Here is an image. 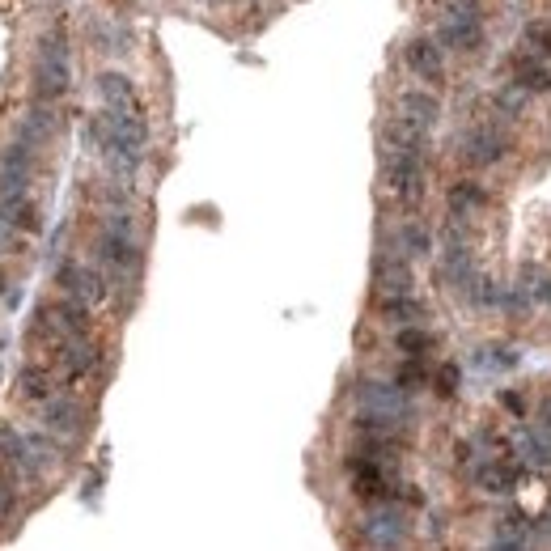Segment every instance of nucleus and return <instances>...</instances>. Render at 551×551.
Masks as SVG:
<instances>
[{
	"label": "nucleus",
	"instance_id": "34",
	"mask_svg": "<svg viewBox=\"0 0 551 551\" xmlns=\"http://www.w3.org/2000/svg\"><path fill=\"white\" fill-rule=\"evenodd\" d=\"M0 289H5V280H0Z\"/></svg>",
	"mask_w": 551,
	"mask_h": 551
},
{
	"label": "nucleus",
	"instance_id": "7",
	"mask_svg": "<svg viewBox=\"0 0 551 551\" xmlns=\"http://www.w3.org/2000/svg\"><path fill=\"white\" fill-rule=\"evenodd\" d=\"M403 60L420 81H429V85L446 81V56H441V43L429 39V34H416V39L403 47Z\"/></svg>",
	"mask_w": 551,
	"mask_h": 551
},
{
	"label": "nucleus",
	"instance_id": "3",
	"mask_svg": "<svg viewBox=\"0 0 551 551\" xmlns=\"http://www.w3.org/2000/svg\"><path fill=\"white\" fill-rule=\"evenodd\" d=\"M488 30H484V13H479V0H462V5H450L446 17H441L437 43L458 51V56H475L484 47Z\"/></svg>",
	"mask_w": 551,
	"mask_h": 551
},
{
	"label": "nucleus",
	"instance_id": "15",
	"mask_svg": "<svg viewBox=\"0 0 551 551\" xmlns=\"http://www.w3.org/2000/svg\"><path fill=\"white\" fill-rule=\"evenodd\" d=\"M0 462L13 471V475H39V462H34V450H30V437L0 424Z\"/></svg>",
	"mask_w": 551,
	"mask_h": 551
},
{
	"label": "nucleus",
	"instance_id": "33",
	"mask_svg": "<svg viewBox=\"0 0 551 551\" xmlns=\"http://www.w3.org/2000/svg\"><path fill=\"white\" fill-rule=\"evenodd\" d=\"M539 297H543V301H547V306H551V280H547V284H543V289H539Z\"/></svg>",
	"mask_w": 551,
	"mask_h": 551
},
{
	"label": "nucleus",
	"instance_id": "17",
	"mask_svg": "<svg viewBox=\"0 0 551 551\" xmlns=\"http://www.w3.org/2000/svg\"><path fill=\"white\" fill-rule=\"evenodd\" d=\"M56 111L51 106H34V111L22 115V123H17V145H26V149H39L43 140H51V132H56Z\"/></svg>",
	"mask_w": 551,
	"mask_h": 551
},
{
	"label": "nucleus",
	"instance_id": "22",
	"mask_svg": "<svg viewBox=\"0 0 551 551\" xmlns=\"http://www.w3.org/2000/svg\"><path fill=\"white\" fill-rule=\"evenodd\" d=\"M518 475H522V467H518V462H484V467H479L475 471V484L479 488H484L488 496H505L513 484H518Z\"/></svg>",
	"mask_w": 551,
	"mask_h": 551
},
{
	"label": "nucleus",
	"instance_id": "20",
	"mask_svg": "<svg viewBox=\"0 0 551 551\" xmlns=\"http://www.w3.org/2000/svg\"><path fill=\"white\" fill-rule=\"evenodd\" d=\"M378 314L395 327H416L429 310H424V301L416 293H407V297H378Z\"/></svg>",
	"mask_w": 551,
	"mask_h": 551
},
{
	"label": "nucleus",
	"instance_id": "2",
	"mask_svg": "<svg viewBox=\"0 0 551 551\" xmlns=\"http://www.w3.org/2000/svg\"><path fill=\"white\" fill-rule=\"evenodd\" d=\"M382 187L395 195L399 204L416 208L424 200V191H429V170H424V157L382 149Z\"/></svg>",
	"mask_w": 551,
	"mask_h": 551
},
{
	"label": "nucleus",
	"instance_id": "26",
	"mask_svg": "<svg viewBox=\"0 0 551 551\" xmlns=\"http://www.w3.org/2000/svg\"><path fill=\"white\" fill-rule=\"evenodd\" d=\"M522 458L530 462V467H547L551 462V446H547V437H539V433H522Z\"/></svg>",
	"mask_w": 551,
	"mask_h": 551
},
{
	"label": "nucleus",
	"instance_id": "31",
	"mask_svg": "<svg viewBox=\"0 0 551 551\" xmlns=\"http://www.w3.org/2000/svg\"><path fill=\"white\" fill-rule=\"evenodd\" d=\"M505 407H509V412H513V416H522V412H526V403H522L518 395H513V390H509V395H505Z\"/></svg>",
	"mask_w": 551,
	"mask_h": 551
},
{
	"label": "nucleus",
	"instance_id": "32",
	"mask_svg": "<svg viewBox=\"0 0 551 551\" xmlns=\"http://www.w3.org/2000/svg\"><path fill=\"white\" fill-rule=\"evenodd\" d=\"M492 551H526V547H522V543H518V539H501V543H496V547H492Z\"/></svg>",
	"mask_w": 551,
	"mask_h": 551
},
{
	"label": "nucleus",
	"instance_id": "21",
	"mask_svg": "<svg viewBox=\"0 0 551 551\" xmlns=\"http://www.w3.org/2000/svg\"><path fill=\"white\" fill-rule=\"evenodd\" d=\"M446 204H450V217L454 221H467L471 212H479L488 204V191L479 187L475 179H458L454 187H450V195H446Z\"/></svg>",
	"mask_w": 551,
	"mask_h": 551
},
{
	"label": "nucleus",
	"instance_id": "16",
	"mask_svg": "<svg viewBox=\"0 0 551 551\" xmlns=\"http://www.w3.org/2000/svg\"><path fill=\"white\" fill-rule=\"evenodd\" d=\"M399 115L407 123H416V128L433 132L437 123H441V98L429 94V90H403L399 94Z\"/></svg>",
	"mask_w": 551,
	"mask_h": 551
},
{
	"label": "nucleus",
	"instance_id": "18",
	"mask_svg": "<svg viewBox=\"0 0 551 551\" xmlns=\"http://www.w3.org/2000/svg\"><path fill=\"white\" fill-rule=\"evenodd\" d=\"M513 81H518L530 98L551 94V68L539 56H513Z\"/></svg>",
	"mask_w": 551,
	"mask_h": 551
},
{
	"label": "nucleus",
	"instance_id": "1",
	"mask_svg": "<svg viewBox=\"0 0 551 551\" xmlns=\"http://www.w3.org/2000/svg\"><path fill=\"white\" fill-rule=\"evenodd\" d=\"M73 90V60H68V39L51 30L39 39V64H34V94L39 102H56Z\"/></svg>",
	"mask_w": 551,
	"mask_h": 551
},
{
	"label": "nucleus",
	"instance_id": "30",
	"mask_svg": "<svg viewBox=\"0 0 551 551\" xmlns=\"http://www.w3.org/2000/svg\"><path fill=\"white\" fill-rule=\"evenodd\" d=\"M9 509H13V484L9 479H0V518H5Z\"/></svg>",
	"mask_w": 551,
	"mask_h": 551
},
{
	"label": "nucleus",
	"instance_id": "19",
	"mask_svg": "<svg viewBox=\"0 0 551 551\" xmlns=\"http://www.w3.org/2000/svg\"><path fill=\"white\" fill-rule=\"evenodd\" d=\"M17 395H22L26 403H47V399H56V386H51V373L47 365H22L17 369Z\"/></svg>",
	"mask_w": 551,
	"mask_h": 551
},
{
	"label": "nucleus",
	"instance_id": "27",
	"mask_svg": "<svg viewBox=\"0 0 551 551\" xmlns=\"http://www.w3.org/2000/svg\"><path fill=\"white\" fill-rule=\"evenodd\" d=\"M390 382H395V386H403L407 395H412L416 386H424V382H429V369H424L420 361H403V365H399V373H395V378H390Z\"/></svg>",
	"mask_w": 551,
	"mask_h": 551
},
{
	"label": "nucleus",
	"instance_id": "29",
	"mask_svg": "<svg viewBox=\"0 0 551 551\" xmlns=\"http://www.w3.org/2000/svg\"><path fill=\"white\" fill-rule=\"evenodd\" d=\"M526 39L535 43V47H543V56H551V26H530Z\"/></svg>",
	"mask_w": 551,
	"mask_h": 551
},
{
	"label": "nucleus",
	"instance_id": "24",
	"mask_svg": "<svg viewBox=\"0 0 551 551\" xmlns=\"http://www.w3.org/2000/svg\"><path fill=\"white\" fill-rule=\"evenodd\" d=\"M433 344H437V335H433L429 327H399V331H395V348L403 352L407 361H420V357H429V352H433Z\"/></svg>",
	"mask_w": 551,
	"mask_h": 551
},
{
	"label": "nucleus",
	"instance_id": "9",
	"mask_svg": "<svg viewBox=\"0 0 551 551\" xmlns=\"http://www.w3.org/2000/svg\"><path fill=\"white\" fill-rule=\"evenodd\" d=\"M30 170H34V149L26 145H13L5 149V157H0V200H9V195H26L30 187Z\"/></svg>",
	"mask_w": 551,
	"mask_h": 551
},
{
	"label": "nucleus",
	"instance_id": "6",
	"mask_svg": "<svg viewBox=\"0 0 551 551\" xmlns=\"http://www.w3.org/2000/svg\"><path fill=\"white\" fill-rule=\"evenodd\" d=\"M56 284H60V293L68 301H81V306H102L106 297H111V284H106V276L98 268H85V263L77 259H68L56 268Z\"/></svg>",
	"mask_w": 551,
	"mask_h": 551
},
{
	"label": "nucleus",
	"instance_id": "23",
	"mask_svg": "<svg viewBox=\"0 0 551 551\" xmlns=\"http://www.w3.org/2000/svg\"><path fill=\"white\" fill-rule=\"evenodd\" d=\"M395 242H399L403 259H429L433 255V234H429V225L424 221H403Z\"/></svg>",
	"mask_w": 551,
	"mask_h": 551
},
{
	"label": "nucleus",
	"instance_id": "10",
	"mask_svg": "<svg viewBox=\"0 0 551 551\" xmlns=\"http://www.w3.org/2000/svg\"><path fill=\"white\" fill-rule=\"evenodd\" d=\"M403 513H395L390 505H378L369 513V518L361 522V535H365V543H373V547H382V551H395L399 543H403Z\"/></svg>",
	"mask_w": 551,
	"mask_h": 551
},
{
	"label": "nucleus",
	"instance_id": "4",
	"mask_svg": "<svg viewBox=\"0 0 551 551\" xmlns=\"http://www.w3.org/2000/svg\"><path fill=\"white\" fill-rule=\"evenodd\" d=\"M357 403H361V412L382 416L390 424H403V429L412 424V395L395 382H378V378L357 382Z\"/></svg>",
	"mask_w": 551,
	"mask_h": 551
},
{
	"label": "nucleus",
	"instance_id": "5",
	"mask_svg": "<svg viewBox=\"0 0 551 551\" xmlns=\"http://www.w3.org/2000/svg\"><path fill=\"white\" fill-rule=\"evenodd\" d=\"M458 153H462V162L475 166V170L501 166L513 153V140H509V132L501 128V123H475V128L458 140Z\"/></svg>",
	"mask_w": 551,
	"mask_h": 551
},
{
	"label": "nucleus",
	"instance_id": "25",
	"mask_svg": "<svg viewBox=\"0 0 551 551\" xmlns=\"http://www.w3.org/2000/svg\"><path fill=\"white\" fill-rule=\"evenodd\" d=\"M492 106H496V115H505V119H522V115H530V94L518 81H505L501 90L492 94Z\"/></svg>",
	"mask_w": 551,
	"mask_h": 551
},
{
	"label": "nucleus",
	"instance_id": "28",
	"mask_svg": "<svg viewBox=\"0 0 551 551\" xmlns=\"http://www.w3.org/2000/svg\"><path fill=\"white\" fill-rule=\"evenodd\" d=\"M458 378H462V369H458V365H441V369H437V378H433L437 395H441V399H450L454 390H458Z\"/></svg>",
	"mask_w": 551,
	"mask_h": 551
},
{
	"label": "nucleus",
	"instance_id": "13",
	"mask_svg": "<svg viewBox=\"0 0 551 551\" xmlns=\"http://www.w3.org/2000/svg\"><path fill=\"white\" fill-rule=\"evenodd\" d=\"M56 357H60L64 378L68 382H81V378H90V373L102 365V348L94 340H68V344L56 348Z\"/></svg>",
	"mask_w": 551,
	"mask_h": 551
},
{
	"label": "nucleus",
	"instance_id": "14",
	"mask_svg": "<svg viewBox=\"0 0 551 551\" xmlns=\"http://www.w3.org/2000/svg\"><path fill=\"white\" fill-rule=\"evenodd\" d=\"M43 433L51 437H81V403L77 399H68V395H56V399H47L43 403Z\"/></svg>",
	"mask_w": 551,
	"mask_h": 551
},
{
	"label": "nucleus",
	"instance_id": "12",
	"mask_svg": "<svg viewBox=\"0 0 551 551\" xmlns=\"http://www.w3.org/2000/svg\"><path fill=\"white\" fill-rule=\"evenodd\" d=\"M98 98H102V106L111 115H140V111H145L140 98H136L132 77H123V73H102L98 77Z\"/></svg>",
	"mask_w": 551,
	"mask_h": 551
},
{
	"label": "nucleus",
	"instance_id": "11",
	"mask_svg": "<svg viewBox=\"0 0 551 551\" xmlns=\"http://www.w3.org/2000/svg\"><path fill=\"white\" fill-rule=\"evenodd\" d=\"M382 149H390V153H412V157H429V132L416 128V123H407L403 115H395V119L382 123Z\"/></svg>",
	"mask_w": 551,
	"mask_h": 551
},
{
	"label": "nucleus",
	"instance_id": "8",
	"mask_svg": "<svg viewBox=\"0 0 551 551\" xmlns=\"http://www.w3.org/2000/svg\"><path fill=\"white\" fill-rule=\"evenodd\" d=\"M412 284H416L412 263H407L399 251L395 255L386 251V255L373 259V289H378V297H407Z\"/></svg>",
	"mask_w": 551,
	"mask_h": 551
}]
</instances>
